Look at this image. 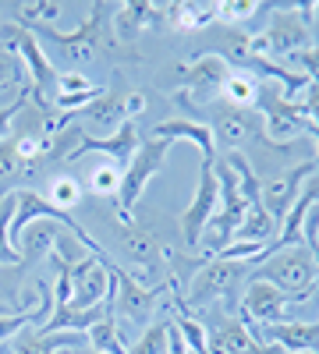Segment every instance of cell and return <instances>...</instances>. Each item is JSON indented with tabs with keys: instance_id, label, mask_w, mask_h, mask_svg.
<instances>
[{
	"instance_id": "1",
	"label": "cell",
	"mask_w": 319,
	"mask_h": 354,
	"mask_svg": "<svg viewBox=\"0 0 319 354\" xmlns=\"http://www.w3.org/2000/svg\"><path fill=\"white\" fill-rule=\"evenodd\" d=\"M113 8H118V4H93L89 18H85L71 36L57 32L53 25H39V28H33V32H36L39 43L53 46V53L68 64V71H78V64L96 61V50H110L113 46V39H110Z\"/></svg>"
},
{
	"instance_id": "2",
	"label": "cell",
	"mask_w": 319,
	"mask_h": 354,
	"mask_svg": "<svg viewBox=\"0 0 319 354\" xmlns=\"http://www.w3.org/2000/svg\"><path fill=\"white\" fill-rule=\"evenodd\" d=\"M316 259L305 245H295V248H284V252H273L266 259H259L252 266V280H266L273 287H280L284 294L291 298H312L316 294Z\"/></svg>"
},
{
	"instance_id": "3",
	"label": "cell",
	"mask_w": 319,
	"mask_h": 354,
	"mask_svg": "<svg viewBox=\"0 0 319 354\" xmlns=\"http://www.w3.org/2000/svg\"><path fill=\"white\" fill-rule=\"evenodd\" d=\"M170 145L174 142H167V138H142L138 153L131 156V163L121 174V192H118V220L121 223H131V209L146 195V185L163 170Z\"/></svg>"
},
{
	"instance_id": "4",
	"label": "cell",
	"mask_w": 319,
	"mask_h": 354,
	"mask_svg": "<svg viewBox=\"0 0 319 354\" xmlns=\"http://www.w3.org/2000/svg\"><path fill=\"white\" fill-rule=\"evenodd\" d=\"M245 270H248V262H227V259H206L199 266V273L192 277L188 283V294H185V301L188 308H210L217 301H235V294H238V283L245 280Z\"/></svg>"
},
{
	"instance_id": "5",
	"label": "cell",
	"mask_w": 319,
	"mask_h": 354,
	"mask_svg": "<svg viewBox=\"0 0 319 354\" xmlns=\"http://www.w3.org/2000/svg\"><path fill=\"white\" fill-rule=\"evenodd\" d=\"M309 18H312V4H280L270 18V28L259 32L266 43V61L280 57L287 61L291 53L312 46V32H309Z\"/></svg>"
},
{
	"instance_id": "6",
	"label": "cell",
	"mask_w": 319,
	"mask_h": 354,
	"mask_svg": "<svg viewBox=\"0 0 319 354\" xmlns=\"http://www.w3.org/2000/svg\"><path fill=\"white\" fill-rule=\"evenodd\" d=\"M255 110L263 113L266 138L277 142V145L295 142L298 135L309 131V121H305V113H302V103H298V100H287V96L280 93V85H273V82L259 85Z\"/></svg>"
},
{
	"instance_id": "7",
	"label": "cell",
	"mask_w": 319,
	"mask_h": 354,
	"mask_svg": "<svg viewBox=\"0 0 319 354\" xmlns=\"http://www.w3.org/2000/svg\"><path fill=\"white\" fill-rule=\"evenodd\" d=\"M113 277H118V301H113V319L125 315L128 322H138V326H146V322L153 319L156 312V301L163 298V294L174 287V277L149 287V283H138V277H131L128 270H113Z\"/></svg>"
},
{
	"instance_id": "8",
	"label": "cell",
	"mask_w": 319,
	"mask_h": 354,
	"mask_svg": "<svg viewBox=\"0 0 319 354\" xmlns=\"http://www.w3.org/2000/svg\"><path fill=\"white\" fill-rule=\"evenodd\" d=\"M217 205H220L217 174H213L210 163H202V167H199V188H195V195H192V202H188V209L181 213V241H185V248H199L202 230L210 227Z\"/></svg>"
},
{
	"instance_id": "9",
	"label": "cell",
	"mask_w": 319,
	"mask_h": 354,
	"mask_svg": "<svg viewBox=\"0 0 319 354\" xmlns=\"http://www.w3.org/2000/svg\"><path fill=\"white\" fill-rule=\"evenodd\" d=\"M316 167H319V160H316V156H305L295 170H287L284 177H270V181H259V205H263V209L280 223L287 213H291V205L298 202L302 185L316 174Z\"/></svg>"
},
{
	"instance_id": "10",
	"label": "cell",
	"mask_w": 319,
	"mask_h": 354,
	"mask_svg": "<svg viewBox=\"0 0 319 354\" xmlns=\"http://www.w3.org/2000/svg\"><path fill=\"white\" fill-rule=\"evenodd\" d=\"M302 301H309V298H291V294H284L280 287H273L266 280H248V287L241 294V319L255 322V326H270V322L291 319L287 308L302 305Z\"/></svg>"
},
{
	"instance_id": "11",
	"label": "cell",
	"mask_w": 319,
	"mask_h": 354,
	"mask_svg": "<svg viewBox=\"0 0 319 354\" xmlns=\"http://www.w3.org/2000/svg\"><path fill=\"white\" fill-rule=\"evenodd\" d=\"M230 71H235V68H230L220 53L202 50V53L192 57L185 68H178V75H181V93H185V96H199V100H213L220 88H224V82L230 78Z\"/></svg>"
},
{
	"instance_id": "12",
	"label": "cell",
	"mask_w": 319,
	"mask_h": 354,
	"mask_svg": "<svg viewBox=\"0 0 319 354\" xmlns=\"http://www.w3.org/2000/svg\"><path fill=\"white\" fill-rule=\"evenodd\" d=\"M266 135V124H263V113L259 110H217V121H213V138L217 145H224V149H241V145L255 142Z\"/></svg>"
},
{
	"instance_id": "13",
	"label": "cell",
	"mask_w": 319,
	"mask_h": 354,
	"mask_svg": "<svg viewBox=\"0 0 319 354\" xmlns=\"http://www.w3.org/2000/svg\"><path fill=\"white\" fill-rule=\"evenodd\" d=\"M138 145H142V135H138V128H135V121H125L113 135H107V138H93V135H85L82 142H78V149L68 156V163H75V160H82V156H89V153H107L110 160H113V167H118L121 174H125V167L131 163V156L138 153Z\"/></svg>"
},
{
	"instance_id": "14",
	"label": "cell",
	"mask_w": 319,
	"mask_h": 354,
	"mask_svg": "<svg viewBox=\"0 0 319 354\" xmlns=\"http://www.w3.org/2000/svg\"><path fill=\"white\" fill-rule=\"evenodd\" d=\"M153 135H156V138H167V142L185 138V142L199 145L202 163H210V167L217 163V138H213V128H210V124H202V121H188V117H170V121L156 124Z\"/></svg>"
},
{
	"instance_id": "15",
	"label": "cell",
	"mask_w": 319,
	"mask_h": 354,
	"mask_svg": "<svg viewBox=\"0 0 319 354\" xmlns=\"http://www.w3.org/2000/svg\"><path fill=\"white\" fill-rule=\"evenodd\" d=\"M156 18L181 32H202L220 18V4H202V0H185V4H156Z\"/></svg>"
},
{
	"instance_id": "16",
	"label": "cell",
	"mask_w": 319,
	"mask_h": 354,
	"mask_svg": "<svg viewBox=\"0 0 319 354\" xmlns=\"http://www.w3.org/2000/svg\"><path fill=\"white\" fill-rule=\"evenodd\" d=\"M64 347H85V333H39L36 326H25L11 340V354H57Z\"/></svg>"
},
{
	"instance_id": "17",
	"label": "cell",
	"mask_w": 319,
	"mask_h": 354,
	"mask_svg": "<svg viewBox=\"0 0 319 354\" xmlns=\"http://www.w3.org/2000/svg\"><path fill=\"white\" fill-rule=\"evenodd\" d=\"M153 21H156V8L146 4V0H131V4L113 8V32H118L121 43H135Z\"/></svg>"
},
{
	"instance_id": "18",
	"label": "cell",
	"mask_w": 319,
	"mask_h": 354,
	"mask_svg": "<svg viewBox=\"0 0 319 354\" xmlns=\"http://www.w3.org/2000/svg\"><path fill=\"white\" fill-rule=\"evenodd\" d=\"M280 234V223L263 209V205H248V213L241 220V227L235 230V241H248V245H273Z\"/></svg>"
},
{
	"instance_id": "19",
	"label": "cell",
	"mask_w": 319,
	"mask_h": 354,
	"mask_svg": "<svg viewBox=\"0 0 319 354\" xmlns=\"http://www.w3.org/2000/svg\"><path fill=\"white\" fill-rule=\"evenodd\" d=\"M68 117H71V121H78V117H82V121H96L100 128H113V131H118L128 121V117H125V96H107L103 93L96 103H89L78 113H68Z\"/></svg>"
},
{
	"instance_id": "20",
	"label": "cell",
	"mask_w": 319,
	"mask_h": 354,
	"mask_svg": "<svg viewBox=\"0 0 319 354\" xmlns=\"http://www.w3.org/2000/svg\"><path fill=\"white\" fill-rule=\"evenodd\" d=\"M220 96L227 106H235V110H255V96H259V82L252 71L238 68V71H230V78L224 82L220 88Z\"/></svg>"
},
{
	"instance_id": "21",
	"label": "cell",
	"mask_w": 319,
	"mask_h": 354,
	"mask_svg": "<svg viewBox=\"0 0 319 354\" xmlns=\"http://www.w3.org/2000/svg\"><path fill=\"white\" fill-rule=\"evenodd\" d=\"M28 88V75L15 53L0 50V106H11L21 93Z\"/></svg>"
},
{
	"instance_id": "22",
	"label": "cell",
	"mask_w": 319,
	"mask_h": 354,
	"mask_svg": "<svg viewBox=\"0 0 319 354\" xmlns=\"http://www.w3.org/2000/svg\"><path fill=\"white\" fill-rule=\"evenodd\" d=\"M57 234H61V230H53V227H50V220H36V223H28V227H25V234H21V241H18L21 262L36 259V255H43V252H53Z\"/></svg>"
},
{
	"instance_id": "23",
	"label": "cell",
	"mask_w": 319,
	"mask_h": 354,
	"mask_svg": "<svg viewBox=\"0 0 319 354\" xmlns=\"http://www.w3.org/2000/svg\"><path fill=\"white\" fill-rule=\"evenodd\" d=\"M61 11H64V4H57V0H39V4H15L11 8V15H15V25H21V28H39V25H50V21H57L61 18Z\"/></svg>"
},
{
	"instance_id": "24",
	"label": "cell",
	"mask_w": 319,
	"mask_h": 354,
	"mask_svg": "<svg viewBox=\"0 0 319 354\" xmlns=\"http://www.w3.org/2000/svg\"><path fill=\"white\" fill-rule=\"evenodd\" d=\"M85 344H89L93 351H103V354H128V347H125V340L118 333V319H113V315L100 319L96 326L85 333Z\"/></svg>"
},
{
	"instance_id": "25",
	"label": "cell",
	"mask_w": 319,
	"mask_h": 354,
	"mask_svg": "<svg viewBox=\"0 0 319 354\" xmlns=\"http://www.w3.org/2000/svg\"><path fill=\"white\" fill-rule=\"evenodd\" d=\"M170 319H156L153 326L142 330V337L128 347V354H170Z\"/></svg>"
},
{
	"instance_id": "26",
	"label": "cell",
	"mask_w": 319,
	"mask_h": 354,
	"mask_svg": "<svg viewBox=\"0 0 319 354\" xmlns=\"http://www.w3.org/2000/svg\"><path fill=\"white\" fill-rule=\"evenodd\" d=\"M15 209H18V198L11 192L8 198H0V266H18L21 262L18 248H11V220H15Z\"/></svg>"
},
{
	"instance_id": "27",
	"label": "cell",
	"mask_w": 319,
	"mask_h": 354,
	"mask_svg": "<svg viewBox=\"0 0 319 354\" xmlns=\"http://www.w3.org/2000/svg\"><path fill=\"white\" fill-rule=\"evenodd\" d=\"M50 205H57V209H64V213H71L75 205L82 202V185L75 181L71 174H61V177H53L50 181V192L43 195Z\"/></svg>"
},
{
	"instance_id": "28",
	"label": "cell",
	"mask_w": 319,
	"mask_h": 354,
	"mask_svg": "<svg viewBox=\"0 0 319 354\" xmlns=\"http://www.w3.org/2000/svg\"><path fill=\"white\" fill-rule=\"evenodd\" d=\"M125 248H128V255L142 266L146 273H156V266H160V245L156 241H149L146 234H125Z\"/></svg>"
},
{
	"instance_id": "29",
	"label": "cell",
	"mask_w": 319,
	"mask_h": 354,
	"mask_svg": "<svg viewBox=\"0 0 319 354\" xmlns=\"http://www.w3.org/2000/svg\"><path fill=\"white\" fill-rule=\"evenodd\" d=\"M18 177H25V163L15 153V142L4 138L0 142V198L11 195V185L18 181Z\"/></svg>"
},
{
	"instance_id": "30",
	"label": "cell",
	"mask_w": 319,
	"mask_h": 354,
	"mask_svg": "<svg viewBox=\"0 0 319 354\" xmlns=\"http://www.w3.org/2000/svg\"><path fill=\"white\" fill-rule=\"evenodd\" d=\"M280 68H287V71H298V75H305L309 82H319V43H312V46H305V50L291 53V57H287V61H284Z\"/></svg>"
},
{
	"instance_id": "31",
	"label": "cell",
	"mask_w": 319,
	"mask_h": 354,
	"mask_svg": "<svg viewBox=\"0 0 319 354\" xmlns=\"http://www.w3.org/2000/svg\"><path fill=\"white\" fill-rule=\"evenodd\" d=\"M93 88H100L89 75L82 71H61L57 75V85H53V96H78V93H93Z\"/></svg>"
},
{
	"instance_id": "32",
	"label": "cell",
	"mask_w": 319,
	"mask_h": 354,
	"mask_svg": "<svg viewBox=\"0 0 319 354\" xmlns=\"http://www.w3.org/2000/svg\"><path fill=\"white\" fill-rule=\"evenodd\" d=\"M89 185L96 195H118L121 192V170L113 163H100L93 174H89Z\"/></svg>"
},
{
	"instance_id": "33",
	"label": "cell",
	"mask_w": 319,
	"mask_h": 354,
	"mask_svg": "<svg viewBox=\"0 0 319 354\" xmlns=\"http://www.w3.org/2000/svg\"><path fill=\"white\" fill-rule=\"evenodd\" d=\"M259 11H263V4H255V0H224L220 4V18L227 21H248Z\"/></svg>"
},
{
	"instance_id": "34",
	"label": "cell",
	"mask_w": 319,
	"mask_h": 354,
	"mask_svg": "<svg viewBox=\"0 0 319 354\" xmlns=\"http://www.w3.org/2000/svg\"><path fill=\"white\" fill-rule=\"evenodd\" d=\"M28 93H33V85H28L25 88V93L11 103V106H0V142H4V138H11V124H15V117H18V110L28 103Z\"/></svg>"
},
{
	"instance_id": "35",
	"label": "cell",
	"mask_w": 319,
	"mask_h": 354,
	"mask_svg": "<svg viewBox=\"0 0 319 354\" xmlns=\"http://www.w3.org/2000/svg\"><path fill=\"white\" fill-rule=\"evenodd\" d=\"M302 113L312 131H319V82H312L305 93H302Z\"/></svg>"
},
{
	"instance_id": "36",
	"label": "cell",
	"mask_w": 319,
	"mask_h": 354,
	"mask_svg": "<svg viewBox=\"0 0 319 354\" xmlns=\"http://www.w3.org/2000/svg\"><path fill=\"white\" fill-rule=\"evenodd\" d=\"M142 110H146V96H142V93H128L125 96V117L131 121V117H138Z\"/></svg>"
},
{
	"instance_id": "37",
	"label": "cell",
	"mask_w": 319,
	"mask_h": 354,
	"mask_svg": "<svg viewBox=\"0 0 319 354\" xmlns=\"http://www.w3.org/2000/svg\"><path fill=\"white\" fill-rule=\"evenodd\" d=\"M316 28V43H319V4H312V18H309V32Z\"/></svg>"
},
{
	"instance_id": "38",
	"label": "cell",
	"mask_w": 319,
	"mask_h": 354,
	"mask_svg": "<svg viewBox=\"0 0 319 354\" xmlns=\"http://www.w3.org/2000/svg\"><path fill=\"white\" fill-rule=\"evenodd\" d=\"M39 305V301H36ZM15 312H21V308H15V305H4V301H0V315H15Z\"/></svg>"
},
{
	"instance_id": "39",
	"label": "cell",
	"mask_w": 319,
	"mask_h": 354,
	"mask_svg": "<svg viewBox=\"0 0 319 354\" xmlns=\"http://www.w3.org/2000/svg\"><path fill=\"white\" fill-rule=\"evenodd\" d=\"M71 354H103V351H93L89 344H85V347H71Z\"/></svg>"
},
{
	"instance_id": "40",
	"label": "cell",
	"mask_w": 319,
	"mask_h": 354,
	"mask_svg": "<svg viewBox=\"0 0 319 354\" xmlns=\"http://www.w3.org/2000/svg\"><path fill=\"white\" fill-rule=\"evenodd\" d=\"M305 135H312V142H316V149H319V131H312V128H309Z\"/></svg>"
},
{
	"instance_id": "41",
	"label": "cell",
	"mask_w": 319,
	"mask_h": 354,
	"mask_svg": "<svg viewBox=\"0 0 319 354\" xmlns=\"http://www.w3.org/2000/svg\"><path fill=\"white\" fill-rule=\"evenodd\" d=\"M0 354H11V344H4V340H0Z\"/></svg>"
},
{
	"instance_id": "42",
	"label": "cell",
	"mask_w": 319,
	"mask_h": 354,
	"mask_svg": "<svg viewBox=\"0 0 319 354\" xmlns=\"http://www.w3.org/2000/svg\"><path fill=\"white\" fill-rule=\"evenodd\" d=\"M312 259H316V270H319V248H312Z\"/></svg>"
},
{
	"instance_id": "43",
	"label": "cell",
	"mask_w": 319,
	"mask_h": 354,
	"mask_svg": "<svg viewBox=\"0 0 319 354\" xmlns=\"http://www.w3.org/2000/svg\"><path fill=\"white\" fill-rule=\"evenodd\" d=\"M298 354H319V351H298Z\"/></svg>"
},
{
	"instance_id": "44",
	"label": "cell",
	"mask_w": 319,
	"mask_h": 354,
	"mask_svg": "<svg viewBox=\"0 0 319 354\" xmlns=\"http://www.w3.org/2000/svg\"><path fill=\"white\" fill-rule=\"evenodd\" d=\"M0 25H4V21H0Z\"/></svg>"
},
{
	"instance_id": "45",
	"label": "cell",
	"mask_w": 319,
	"mask_h": 354,
	"mask_svg": "<svg viewBox=\"0 0 319 354\" xmlns=\"http://www.w3.org/2000/svg\"><path fill=\"white\" fill-rule=\"evenodd\" d=\"M316 248H319V245H316Z\"/></svg>"
}]
</instances>
